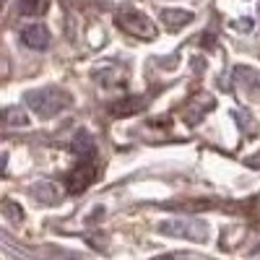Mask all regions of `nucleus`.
Instances as JSON below:
<instances>
[{
  "label": "nucleus",
  "mask_w": 260,
  "mask_h": 260,
  "mask_svg": "<svg viewBox=\"0 0 260 260\" xmlns=\"http://www.w3.org/2000/svg\"><path fill=\"white\" fill-rule=\"evenodd\" d=\"M159 232L172 234V237H187L192 242H203L208 240V226L203 221H195V219H177V221H164L159 224Z\"/></svg>",
  "instance_id": "obj_2"
},
{
  "label": "nucleus",
  "mask_w": 260,
  "mask_h": 260,
  "mask_svg": "<svg viewBox=\"0 0 260 260\" xmlns=\"http://www.w3.org/2000/svg\"><path fill=\"white\" fill-rule=\"evenodd\" d=\"M21 42L31 50H45V47H50V31L42 24H31L21 31Z\"/></svg>",
  "instance_id": "obj_6"
},
{
  "label": "nucleus",
  "mask_w": 260,
  "mask_h": 260,
  "mask_svg": "<svg viewBox=\"0 0 260 260\" xmlns=\"http://www.w3.org/2000/svg\"><path fill=\"white\" fill-rule=\"evenodd\" d=\"M148 107V96H125L115 104H110V115L112 117H133L141 115Z\"/></svg>",
  "instance_id": "obj_5"
},
{
  "label": "nucleus",
  "mask_w": 260,
  "mask_h": 260,
  "mask_svg": "<svg viewBox=\"0 0 260 260\" xmlns=\"http://www.w3.org/2000/svg\"><path fill=\"white\" fill-rule=\"evenodd\" d=\"M73 151L81 156V159H94L96 156V146H94V138L86 133V130H78L76 138H73Z\"/></svg>",
  "instance_id": "obj_7"
},
{
  "label": "nucleus",
  "mask_w": 260,
  "mask_h": 260,
  "mask_svg": "<svg viewBox=\"0 0 260 260\" xmlns=\"http://www.w3.org/2000/svg\"><path fill=\"white\" fill-rule=\"evenodd\" d=\"M117 24H120L125 31H130V34L148 37V39L154 37V31H156V26L151 24L143 13H138V11H125V13H120V16H117Z\"/></svg>",
  "instance_id": "obj_3"
},
{
  "label": "nucleus",
  "mask_w": 260,
  "mask_h": 260,
  "mask_svg": "<svg viewBox=\"0 0 260 260\" xmlns=\"http://www.w3.org/2000/svg\"><path fill=\"white\" fill-rule=\"evenodd\" d=\"M94 177H96V169H94L91 159H86L83 164H78L68 175V190L71 192H81V190H86V187L94 182Z\"/></svg>",
  "instance_id": "obj_4"
},
{
  "label": "nucleus",
  "mask_w": 260,
  "mask_h": 260,
  "mask_svg": "<svg viewBox=\"0 0 260 260\" xmlns=\"http://www.w3.org/2000/svg\"><path fill=\"white\" fill-rule=\"evenodd\" d=\"M71 94H65L62 89H37L26 94V104L39 115V117H55L60 110L71 107Z\"/></svg>",
  "instance_id": "obj_1"
},
{
  "label": "nucleus",
  "mask_w": 260,
  "mask_h": 260,
  "mask_svg": "<svg viewBox=\"0 0 260 260\" xmlns=\"http://www.w3.org/2000/svg\"><path fill=\"white\" fill-rule=\"evenodd\" d=\"M18 11L24 13V16L45 13L47 11V0H18Z\"/></svg>",
  "instance_id": "obj_10"
},
{
  "label": "nucleus",
  "mask_w": 260,
  "mask_h": 260,
  "mask_svg": "<svg viewBox=\"0 0 260 260\" xmlns=\"http://www.w3.org/2000/svg\"><path fill=\"white\" fill-rule=\"evenodd\" d=\"M192 18V13L190 11H182V8H167V11H161V21H164V26L167 29H180V26H185L187 21Z\"/></svg>",
  "instance_id": "obj_8"
},
{
  "label": "nucleus",
  "mask_w": 260,
  "mask_h": 260,
  "mask_svg": "<svg viewBox=\"0 0 260 260\" xmlns=\"http://www.w3.org/2000/svg\"><path fill=\"white\" fill-rule=\"evenodd\" d=\"M31 192L37 195V201H45V203H55V201L60 198V192H57V187H55L52 182L34 185V187H31Z\"/></svg>",
  "instance_id": "obj_9"
}]
</instances>
